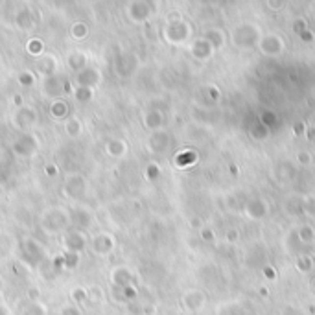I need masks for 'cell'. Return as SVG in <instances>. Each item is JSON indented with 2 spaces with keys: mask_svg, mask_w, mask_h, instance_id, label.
<instances>
[{
  "mask_svg": "<svg viewBox=\"0 0 315 315\" xmlns=\"http://www.w3.org/2000/svg\"><path fill=\"white\" fill-rule=\"evenodd\" d=\"M98 79H100V74L94 69H83L77 76V85L83 89H89V87L98 83Z\"/></svg>",
  "mask_w": 315,
  "mask_h": 315,
  "instance_id": "1",
  "label": "cell"
},
{
  "mask_svg": "<svg viewBox=\"0 0 315 315\" xmlns=\"http://www.w3.org/2000/svg\"><path fill=\"white\" fill-rule=\"evenodd\" d=\"M37 69L39 72H43L45 76H54L55 74V69H57V63H55V59L52 57V55L48 54H43V57H39L37 59Z\"/></svg>",
  "mask_w": 315,
  "mask_h": 315,
  "instance_id": "2",
  "label": "cell"
},
{
  "mask_svg": "<svg viewBox=\"0 0 315 315\" xmlns=\"http://www.w3.org/2000/svg\"><path fill=\"white\" fill-rule=\"evenodd\" d=\"M94 251L96 253H100V254H103V253H109L111 249H113V240L109 238L107 234H100L98 238L94 240Z\"/></svg>",
  "mask_w": 315,
  "mask_h": 315,
  "instance_id": "3",
  "label": "cell"
},
{
  "mask_svg": "<svg viewBox=\"0 0 315 315\" xmlns=\"http://www.w3.org/2000/svg\"><path fill=\"white\" fill-rule=\"evenodd\" d=\"M67 247L70 249V253L74 251H81L85 247V240L79 236V232H70L69 238H67Z\"/></svg>",
  "mask_w": 315,
  "mask_h": 315,
  "instance_id": "4",
  "label": "cell"
},
{
  "mask_svg": "<svg viewBox=\"0 0 315 315\" xmlns=\"http://www.w3.org/2000/svg\"><path fill=\"white\" fill-rule=\"evenodd\" d=\"M65 127H67V133H69L70 137H77L81 133V123H79L77 118H70Z\"/></svg>",
  "mask_w": 315,
  "mask_h": 315,
  "instance_id": "5",
  "label": "cell"
},
{
  "mask_svg": "<svg viewBox=\"0 0 315 315\" xmlns=\"http://www.w3.org/2000/svg\"><path fill=\"white\" fill-rule=\"evenodd\" d=\"M103 299V293L100 291V288H89L87 290V302H93V304H98L100 300Z\"/></svg>",
  "mask_w": 315,
  "mask_h": 315,
  "instance_id": "6",
  "label": "cell"
},
{
  "mask_svg": "<svg viewBox=\"0 0 315 315\" xmlns=\"http://www.w3.org/2000/svg\"><path fill=\"white\" fill-rule=\"evenodd\" d=\"M67 113H69V107H67V103L63 100H57L54 105H52V115H54L55 118H63Z\"/></svg>",
  "mask_w": 315,
  "mask_h": 315,
  "instance_id": "7",
  "label": "cell"
},
{
  "mask_svg": "<svg viewBox=\"0 0 315 315\" xmlns=\"http://www.w3.org/2000/svg\"><path fill=\"white\" fill-rule=\"evenodd\" d=\"M69 63H70V67H72V69H76V70L85 69V57L81 55V52H76V54L70 55Z\"/></svg>",
  "mask_w": 315,
  "mask_h": 315,
  "instance_id": "8",
  "label": "cell"
},
{
  "mask_svg": "<svg viewBox=\"0 0 315 315\" xmlns=\"http://www.w3.org/2000/svg\"><path fill=\"white\" fill-rule=\"evenodd\" d=\"M87 31L89 30H87V26H85L83 23H76L72 26V37L79 41V39H83L85 35H87Z\"/></svg>",
  "mask_w": 315,
  "mask_h": 315,
  "instance_id": "9",
  "label": "cell"
},
{
  "mask_svg": "<svg viewBox=\"0 0 315 315\" xmlns=\"http://www.w3.org/2000/svg\"><path fill=\"white\" fill-rule=\"evenodd\" d=\"M72 300H74V304H81V302H87V290H81V288H77L76 291H72Z\"/></svg>",
  "mask_w": 315,
  "mask_h": 315,
  "instance_id": "10",
  "label": "cell"
},
{
  "mask_svg": "<svg viewBox=\"0 0 315 315\" xmlns=\"http://www.w3.org/2000/svg\"><path fill=\"white\" fill-rule=\"evenodd\" d=\"M76 100L77 101H89V100H91V89L77 87V89H76Z\"/></svg>",
  "mask_w": 315,
  "mask_h": 315,
  "instance_id": "11",
  "label": "cell"
},
{
  "mask_svg": "<svg viewBox=\"0 0 315 315\" xmlns=\"http://www.w3.org/2000/svg\"><path fill=\"white\" fill-rule=\"evenodd\" d=\"M59 315H81V310L76 304H69V306H63Z\"/></svg>",
  "mask_w": 315,
  "mask_h": 315,
  "instance_id": "12",
  "label": "cell"
},
{
  "mask_svg": "<svg viewBox=\"0 0 315 315\" xmlns=\"http://www.w3.org/2000/svg\"><path fill=\"white\" fill-rule=\"evenodd\" d=\"M24 315H45V312H43V308L37 306V304H31V306L24 312Z\"/></svg>",
  "mask_w": 315,
  "mask_h": 315,
  "instance_id": "13",
  "label": "cell"
},
{
  "mask_svg": "<svg viewBox=\"0 0 315 315\" xmlns=\"http://www.w3.org/2000/svg\"><path fill=\"white\" fill-rule=\"evenodd\" d=\"M21 85H24V87L33 85V76H31L30 72H23V74H21Z\"/></svg>",
  "mask_w": 315,
  "mask_h": 315,
  "instance_id": "14",
  "label": "cell"
}]
</instances>
